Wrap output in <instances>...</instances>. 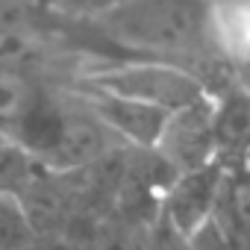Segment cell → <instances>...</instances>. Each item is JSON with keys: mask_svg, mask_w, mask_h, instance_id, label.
<instances>
[{"mask_svg": "<svg viewBox=\"0 0 250 250\" xmlns=\"http://www.w3.org/2000/svg\"><path fill=\"white\" fill-rule=\"evenodd\" d=\"M145 250H191V244H188V238H186L183 232H177L171 224H165V221L159 218Z\"/></svg>", "mask_w": 250, "mask_h": 250, "instance_id": "7c38bea8", "label": "cell"}, {"mask_svg": "<svg viewBox=\"0 0 250 250\" xmlns=\"http://www.w3.org/2000/svg\"><path fill=\"white\" fill-rule=\"evenodd\" d=\"M3 139L21 147L24 153L39 156L50 165H62V168L88 162L97 153V133L85 124L74 121L44 91L36 94V100L6 130Z\"/></svg>", "mask_w": 250, "mask_h": 250, "instance_id": "3957f363", "label": "cell"}, {"mask_svg": "<svg viewBox=\"0 0 250 250\" xmlns=\"http://www.w3.org/2000/svg\"><path fill=\"white\" fill-rule=\"evenodd\" d=\"M218 0H118L97 24L118 44L150 53H180L212 39Z\"/></svg>", "mask_w": 250, "mask_h": 250, "instance_id": "6da1fadb", "label": "cell"}, {"mask_svg": "<svg viewBox=\"0 0 250 250\" xmlns=\"http://www.w3.org/2000/svg\"><path fill=\"white\" fill-rule=\"evenodd\" d=\"M156 150L168 159V165H174L177 174L221 159L215 139V97H203L200 103L174 112Z\"/></svg>", "mask_w": 250, "mask_h": 250, "instance_id": "5b68a950", "label": "cell"}, {"mask_svg": "<svg viewBox=\"0 0 250 250\" xmlns=\"http://www.w3.org/2000/svg\"><path fill=\"white\" fill-rule=\"evenodd\" d=\"M212 39L229 59L250 65V0H218Z\"/></svg>", "mask_w": 250, "mask_h": 250, "instance_id": "9c48e42d", "label": "cell"}, {"mask_svg": "<svg viewBox=\"0 0 250 250\" xmlns=\"http://www.w3.org/2000/svg\"><path fill=\"white\" fill-rule=\"evenodd\" d=\"M6 145H9V142H6V139H3V136H0V150H3V147H6Z\"/></svg>", "mask_w": 250, "mask_h": 250, "instance_id": "5bb4252c", "label": "cell"}, {"mask_svg": "<svg viewBox=\"0 0 250 250\" xmlns=\"http://www.w3.org/2000/svg\"><path fill=\"white\" fill-rule=\"evenodd\" d=\"M83 85L100 88L109 94H121L165 112H180L194 103H200L206 94L203 83L188 74L180 65L171 62H153V59H136V62H115L106 68H97L85 74Z\"/></svg>", "mask_w": 250, "mask_h": 250, "instance_id": "7a4b0ae2", "label": "cell"}, {"mask_svg": "<svg viewBox=\"0 0 250 250\" xmlns=\"http://www.w3.org/2000/svg\"><path fill=\"white\" fill-rule=\"evenodd\" d=\"M83 100H85L88 112L106 130L133 142L136 147H147V150L159 147V142L168 130V121H171V112H165V109L121 97V94H109L100 88H88V85L83 88Z\"/></svg>", "mask_w": 250, "mask_h": 250, "instance_id": "8992f818", "label": "cell"}, {"mask_svg": "<svg viewBox=\"0 0 250 250\" xmlns=\"http://www.w3.org/2000/svg\"><path fill=\"white\" fill-rule=\"evenodd\" d=\"M215 139L224 162L250 159V91H229L215 100Z\"/></svg>", "mask_w": 250, "mask_h": 250, "instance_id": "ba28073f", "label": "cell"}, {"mask_svg": "<svg viewBox=\"0 0 250 250\" xmlns=\"http://www.w3.org/2000/svg\"><path fill=\"white\" fill-rule=\"evenodd\" d=\"M33 244V224L15 194L0 191V250H27Z\"/></svg>", "mask_w": 250, "mask_h": 250, "instance_id": "30bf717a", "label": "cell"}, {"mask_svg": "<svg viewBox=\"0 0 250 250\" xmlns=\"http://www.w3.org/2000/svg\"><path fill=\"white\" fill-rule=\"evenodd\" d=\"M39 88L21 80L18 74H0V136L27 112V106L36 100Z\"/></svg>", "mask_w": 250, "mask_h": 250, "instance_id": "8fae6325", "label": "cell"}, {"mask_svg": "<svg viewBox=\"0 0 250 250\" xmlns=\"http://www.w3.org/2000/svg\"><path fill=\"white\" fill-rule=\"evenodd\" d=\"M224 180H227L224 159H212L200 168L174 174V183L162 194L159 218L188 238L191 232H197L200 227H206L215 218V209L224 191Z\"/></svg>", "mask_w": 250, "mask_h": 250, "instance_id": "277c9868", "label": "cell"}, {"mask_svg": "<svg viewBox=\"0 0 250 250\" xmlns=\"http://www.w3.org/2000/svg\"><path fill=\"white\" fill-rule=\"evenodd\" d=\"M188 244H191V250H235L232 241L218 229L215 221H209L206 227H200L197 232H191L188 235Z\"/></svg>", "mask_w": 250, "mask_h": 250, "instance_id": "4fadbf2b", "label": "cell"}, {"mask_svg": "<svg viewBox=\"0 0 250 250\" xmlns=\"http://www.w3.org/2000/svg\"><path fill=\"white\" fill-rule=\"evenodd\" d=\"M212 221L235 250H250V159L227 162V180Z\"/></svg>", "mask_w": 250, "mask_h": 250, "instance_id": "52a82bcc", "label": "cell"}]
</instances>
